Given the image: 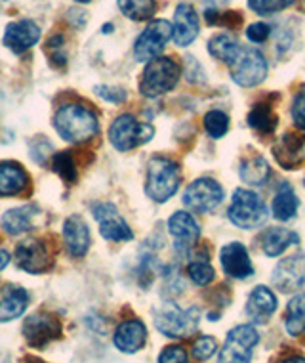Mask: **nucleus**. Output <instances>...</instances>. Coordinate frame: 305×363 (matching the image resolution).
Listing matches in <instances>:
<instances>
[{
  "instance_id": "1",
  "label": "nucleus",
  "mask_w": 305,
  "mask_h": 363,
  "mask_svg": "<svg viewBox=\"0 0 305 363\" xmlns=\"http://www.w3.org/2000/svg\"><path fill=\"white\" fill-rule=\"evenodd\" d=\"M54 126L65 142L84 144L98 134L100 121L90 107L81 106V104H65L57 109Z\"/></svg>"
},
{
  "instance_id": "2",
  "label": "nucleus",
  "mask_w": 305,
  "mask_h": 363,
  "mask_svg": "<svg viewBox=\"0 0 305 363\" xmlns=\"http://www.w3.org/2000/svg\"><path fill=\"white\" fill-rule=\"evenodd\" d=\"M181 184L180 164L170 157H153L147 164V180H145V194L155 203H166L175 195Z\"/></svg>"
},
{
  "instance_id": "3",
  "label": "nucleus",
  "mask_w": 305,
  "mask_h": 363,
  "mask_svg": "<svg viewBox=\"0 0 305 363\" xmlns=\"http://www.w3.org/2000/svg\"><path fill=\"white\" fill-rule=\"evenodd\" d=\"M181 75L180 63L174 57H155L145 65L139 79V92L147 98H159L178 84Z\"/></svg>"
},
{
  "instance_id": "4",
  "label": "nucleus",
  "mask_w": 305,
  "mask_h": 363,
  "mask_svg": "<svg viewBox=\"0 0 305 363\" xmlns=\"http://www.w3.org/2000/svg\"><path fill=\"white\" fill-rule=\"evenodd\" d=\"M267 207L260 195L252 189L238 188L233 194L229 207V220L241 230L262 228L267 220Z\"/></svg>"
},
{
  "instance_id": "5",
  "label": "nucleus",
  "mask_w": 305,
  "mask_h": 363,
  "mask_svg": "<svg viewBox=\"0 0 305 363\" xmlns=\"http://www.w3.org/2000/svg\"><path fill=\"white\" fill-rule=\"evenodd\" d=\"M200 323V310L191 306L183 310L178 304H166L155 315V327L168 338L191 337Z\"/></svg>"
},
{
  "instance_id": "6",
  "label": "nucleus",
  "mask_w": 305,
  "mask_h": 363,
  "mask_svg": "<svg viewBox=\"0 0 305 363\" xmlns=\"http://www.w3.org/2000/svg\"><path fill=\"white\" fill-rule=\"evenodd\" d=\"M231 79L237 82L238 86L252 88L262 84L267 77V62L260 50L241 46L237 56L229 63Z\"/></svg>"
},
{
  "instance_id": "7",
  "label": "nucleus",
  "mask_w": 305,
  "mask_h": 363,
  "mask_svg": "<svg viewBox=\"0 0 305 363\" xmlns=\"http://www.w3.org/2000/svg\"><path fill=\"white\" fill-rule=\"evenodd\" d=\"M155 136V128L149 123H139L132 115H120L109 128V142L117 151H132L147 144Z\"/></svg>"
},
{
  "instance_id": "8",
  "label": "nucleus",
  "mask_w": 305,
  "mask_h": 363,
  "mask_svg": "<svg viewBox=\"0 0 305 363\" xmlns=\"http://www.w3.org/2000/svg\"><path fill=\"white\" fill-rule=\"evenodd\" d=\"M258 342L260 333L252 325H238L231 329L224 348L218 354V363H250Z\"/></svg>"
},
{
  "instance_id": "9",
  "label": "nucleus",
  "mask_w": 305,
  "mask_h": 363,
  "mask_svg": "<svg viewBox=\"0 0 305 363\" xmlns=\"http://www.w3.org/2000/svg\"><path fill=\"white\" fill-rule=\"evenodd\" d=\"M224 201V188L212 178H199L187 186L183 203L191 213L206 214L218 208Z\"/></svg>"
},
{
  "instance_id": "10",
  "label": "nucleus",
  "mask_w": 305,
  "mask_h": 363,
  "mask_svg": "<svg viewBox=\"0 0 305 363\" xmlns=\"http://www.w3.org/2000/svg\"><path fill=\"white\" fill-rule=\"evenodd\" d=\"M172 33H174L172 23L166 19L151 21L134 44V54H136L137 62H151V60L159 57V54L164 50V46L172 38Z\"/></svg>"
},
{
  "instance_id": "11",
  "label": "nucleus",
  "mask_w": 305,
  "mask_h": 363,
  "mask_svg": "<svg viewBox=\"0 0 305 363\" xmlns=\"http://www.w3.org/2000/svg\"><path fill=\"white\" fill-rule=\"evenodd\" d=\"M23 337L33 348H44L52 340L62 337V321L54 313L37 312L23 323Z\"/></svg>"
},
{
  "instance_id": "12",
  "label": "nucleus",
  "mask_w": 305,
  "mask_h": 363,
  "mask_svg": "<svg viewBox=\"0 0 305 363\" xmlns=\"http://www.w3.org/2000/svg\"><path fill=\"white\" fill-rule=\"evenodd\" d=\"M93 218L100 224V233L107 241H115V243H125L134 238L130 225L126 224V220L120 216L115 205L111 203H98L93 205Z\"/></svg>"
},
{
  "instance_id": "13",
  "label": "nucleus",
  "mask_w": 305,
  "mask_h": 363,
  "mask_svg": "<svg viewBox=\"0 0 305 363\" xmlns=\"http://www.w3.org/2000/svg\"><path fill=\"white\" fill-rule=\"evenodd\" d=\"M273 285L282 293H292L305 285V252L282 258L273 272Z\"/></svg>"
},
{
  "instance_id": "14",
  "label": "nucleus",
  "mask_w": 305,
  "mask_h": 363,
  "mask_svg": "<svg viewBox=\"0 0 305 363\" xmlns=\"http://www.w3.org/2000/svg\"><path fill=\"white\" fill-rule=\"evenodd\" d=\"M273 157L284 170L299 169L305 163V136L298 132L282 134L273 145Z\"/></svg>"
},
{
  "instance_id": "15",
  "label": "nucleus",
  "mask_w": 305,
  "mask_h": 363,
  "mask_svg": "<svg viewBox=\"0 0 305 363\" xmlns=\"http://www.w3.org/2000/svg\"><path fill=\"white\" fill-rule=\"evenodd\" d=\"M16 262L29 274H44L50 268V252L40 239H27L16 249Z\"/></svg>"
},
{
  "instance_id": "16",
  "label": "nucleus",
  "mask_w": 305,
  "mask_h": 363,
  "mask_svg": "<svg viewBox=\"0 0 305 363\" xmlns=\"http://www.w3.org/2000/svg\"><path fill=\"white\" fill-rule=\"evenodd\" d=\"M219 262L221 268L227 276L235 277V279H246V277L254 276V266L250 260L248 249L238 241L227 243L221 247L219 251Z\"/></svg>"
},
{
  "instance_id": "17",
  "label": "nucleus",
  "mask_w": 305,
  "mask_h": 363,
  "mask_svg": "<svg viewBox=\"0 0 305 363\" xmlns=\"http://www.w3.org/2000/svg\"><path fill=\"white\" fill-rule=\"evenodd\" d=\"M38 38H40V29H38L37 23L31 19H19V21H13L6 27L2 43L13 54L19 56V54L33 48L38 43Z\"/></svg>"
},
{
  "instance_id": "18",
  "label": "nucleus",
  "mask_w": 305,
  "mask_h": 363,
  "mask_svg": "<svg viewBox=\"0 0 305 363\" xmlns=\"http://www.w3.org/2000/svg\"><path fill=\"white\" fill-rule=\"evenodd\" d=\"M168 232L175 239V249L187 251L197 245L200 238V225L193 218V214L178 211L168 218Z\"/></svg>"
},
{
  "instance_id": "19",
  "label": "nucleus",
  "mask_w": 305,
  "mask_h": 363,
  "mask_svg": "<svg viewBox=\"0 0 305 363\" xmlns=\"http://www.w3.org/2000/svg\"><path fill=\"white\" fill-rule=\"evenodd\" d=\"M200 21L199 13L187 2L178 4L174 12V23H172V38L178 46H189L195 38L199 37Z\"/></svg>"
},
{
  "instance_id": "20",
  "label": "nucleus",
  "mask_w": 305,
  "mask_h": 363,
  "mask_svg": "<svg viewBox=\"0 0 305 363\" xmlns=\"http://www.w3.org/2000/svg\"><path fill=\"white\" fill-rule=\"evenodd\" d=\"M145 340H147V329L139 320H126L122 321L117 331H115V337H113V342L119 348L120 352L125 354H136L144 348Z\"/></svg>"
},
{
  "instance_id": "21",
  "label": "nucleus",
  "mask_w": 305,
  "mask_h": 363,
  "mask_svg": "<svg viewBox=\"0 0 305 363\" xmlns=\"http://www.w3.org/2000/svg\"><path fill=\"white\" fill-rule=\"evenodd\" d=\"M275 310H277V296L271 289L263 287V285L252 289L248 302H246V315L250 320L260 325L267 323Z\"/></svg>"
},
{
  "instance_id": "22",
  "label": "nucleus",
  "mask_w": 305,
  "mask_h": 363,
  "mask_svg": "<svg viewBox=\"0 0 305 363\" xmlns=\"http://www.w3.org/2000/svg\"><path fill=\"white\" fill-rule=\"evenodd\" d=\"M63 239L71 257H84L90 249V230L81 216H69L63 224Z\"/></svg>"
},
{
  "instance_id": "23",
  "label": "nucleus",
  "mask_w": 305,
  "mask_h": 363,
  "mask_svg": "<svg viewBox=\"0 0 305 363\" xmlns=\"http://www.w3.org/2000/svg\"><path fill=\"white\" fill-rule=\"evenodd\" d=\"M29 186V174L18 163H0V197L23 194Z\"/></svg>"
},
{
  "instance_id": "24",
  "label": "nucleus",
  "mask_w": 305,
  "mask_h": 363,
  "mask_svg": "<svg viewBox=\"0 0 305 363\" xmlns=\"http://www.w3.org/2000/svg\"><path fill=\"white\" fill-rule=\"evenodd\" d=\"M248 125L252 130H255L262 136H271L279 126V115L275 113V107L271 101H258L248 113Z\"/></svg>"
},
{
  "instance_id": "25",
  "label": "nucleus",
  "mask_w": 305,
  "mask_h": 363,
  "mask_svg": "<svg viewBox=\"0 0 305 363\" xmlns=\"http://www.w3.org/2000/svg\"><path fill=\"white\" fill-rule=\"evenodd\" d=\"M298 241V233H294L292 230H287V228H269L262 235V251L269 258L280 257L282 252L290 249Z\"/></svg>"
},
{
  "instance_id": "26",
  "label": "nucleus",
  "mask_w": 305,
  "mask_h": 363,
  "mask_svg": "<svg viewBox=\"0 0 305 363\" xmlns=\"http://www.w3.org/2000/svg\"><path fill=\"white\" fill-rule=\"evenodd\" d=\"M298 207L299 199L294 188L288 182H282L273 199V216L280 222H287V220H292L298 214Z\"/></svg>"
},
{
  "instance_id": "27",
  "label": "nucleus",
  "mask_w": 305,
  "mask_h": 363,
  "mask_svg": "<svg viewBox=\"0 0 305 363\" xmlns=\"http://www.w3.org/2000/svg\"><path fill=\"white\" fill-rule=\"evenodd\" d=\"M27 304H29V293L25 289L12 287L10 291H6V294L0 301V323L19 318L27 310Z\"/></svg>"
},
{
  "instance_id": "28",
  "label": "nucleus",
  "mask_w": 305,
  "mask_h": 363,
  "mask_svg": "<svg viewBox=\"0 0 305 363\" xmlns=\"http://www.w3.org/2000/svg\"><path fill=\"white\" fill-rule=\"evenodd\" d=\"M35 207H19L12 208L2 214L0 224L2 230L10 235H21V233L33 230V218H35Z\"/></svg>"
},
{
  "instance_id": "29",
  "label": "nucleus",
  "mask_w": 305,
  "mask_h": 363,
  "mask_svg": "<svg viewBox=\"0 0 305 363\" xmlns=\"http://www.w3.org/2000/svg\"><path fill=\"white\" fill-rule=\"evenodd\" d=\"M238 174H241V180L246 182L248 186H263L271 176V169L263 157L255 155L243 161Z\"/></svg>"
},
{
  "instance_id": "30",
  "label": "nucleus",
  "mask_w": 305,
  "mask_h": 363,
  "mask_svg": "<svg viewBox=\"0 0 305 363\" xmlns=\"http://www.w3.org/2000/svg\"><path fill=\"white\" fill-rule=\"evenodd\" d=\"M284 325H287L288 335L292 337H299L301 333H305V293L296 294L292 301L288 302Z\"/></svg>"
},
{
  "instance_id": "31",
  "label": "nucleus",
  "mask_w": 305,
  "mask_h": 363,
  "mask_svg": "<svg viewBox=\"0 0 305 363\" xmlns=\"http://www.w3.org/2000/svg\"><path fill=\"white\" fill-rule=\"evenodd\" d=\"M241 50V44L237 43V38H233L227 33H219L214 35L208 43V52L212 54L216 60L224 62L229 65L233 62V57L237 56V52Z\"/></svg>"
},
{
  "instance_id": "32",
  "label": "nucleus",
  "mask_w": 305,
  "mask_h": 363,
  "mask_svg": "<svg viewBox=\"0 0 305 363\" xmlns=\"http://www.w3.org/2000/svg\"><path fill=\"white\" fill-rule=\"evenodd\" d=\"M120 12L134 21H147L155 16L156 0H117Z\"/></svg>"
},
{
  "instance_id": "33",
  "label": "nucleus",
  "mask_w": 305,
  "mask_h": 363,
  "mask_svg": "<svg viewBox=\"0 0 305 363\" xmlns=\"http://www.w3.org/2000/svg\"><path fill=\"white\" fill-rule=\"evenodd\" d=\"M187 276L189 279L199 285V287H206L216 279V269L206 262V260H193V262L187 266Z\"/></svg>"
},
{
  "instance_id": "34",
  "label": "nucleus",
  "mask_w": 305,
  "mask_h": 363,
  "mask_svg": "<svg viewBox=\"0 0 305 363\" xmlns=\"http://www.w3.org/2000/svg\"><path fill=\"white\" fill-rule=\"evenodd\" d=\"M205 130L212 138H224L229 130V117L219 109H212L205 115Z\"/></svg>"
},
{
  "instance_id": "35",
  "label": "nucleus",
  "mask_w": 305,
  "mask_h": 363,
  "mask_svg": "<svg viewBox=\"0 0 305 363\" xmlns=\"http://www.w3.org/2000/svg\"><path fill=\"white\" fill-rule=\"evenodd\" d=\"M52 169L56 170L57 174L62 176L67 184L76 182V176H79V172H76V163L69 151H62V153L54 155V159H52Z\"/></svg>"
},
{
  "instance_id": "36",
  "label": "nucleus",
  "mask_w": 305,
  "mask_h": 363,
  "mask_svg": "<svg viewBox=\"0 0 305 363\" xmlns=\"http://www.w3.org/2000/svg\"><path fill=\"white\" fill-rule=\"evenodd\" d=\"M296 0H248V8L260 16H271L292 6Z\"/></svg>"
},
{
  "instance_id": "37",
  "label": "nucleus",
  "mask_w": 305,
  "mask_h": 363,
  "mask_svg": "<svg viewBox=\"0 0 305 363\" xmlns=\"http://www.w3.org/2000/svg\"><path fill=\"white\" fill-rule=\"evenodd\" d=\"M218 350V340L214 337H199L191 346V354L197 362H206Z\"/></svg>"
},
{
  "instance_id": "38",
  "label": "nucleus",
  "mask_w": 305,
  "mask_h": 363,
  "mask_svg": "<svg viewBox=\"0 0 305 363\" xmlns=\"http://www.w3.org/2000/svg\"><path fill=\"white\" fill-rule=\"evenodd\" d=\"M159 363H189V356L183 346H166L159 356Z\"/></svg>"
},
{
  "instance_id": "39",
  "label": "nucleus",
  "mask_w": 305,
  "mask_h": 363,
  "mask_svg": "<svg viewBox=\"0 0 305 363\" xmlns=\"http://www.w3.org/2000/svg\"><path fill=\"white\" fill-rule=\"evenodd\" d=\"M292 119L299 130L305 132V88L299 90L292 101Z\"/></svg>"
},
{
  "instance_id": "40",
  "label": "nucleus",
  "mask_w": 305,
  "mask_h": 363,
  "mask_svg": "<svg viewBox=\"0 0 305 363\" xmlns=\"http://www.w3.org/2000/svg\"><path fill=\"white\" fill-rule=\"evenodd\" d=\"M63 43H65V38L62 35H56V37H52L48 40V56H50L52 62H56L57 65H63L65 63V54H63Z\"/></svg>"
},
{
  "instance_id": "41",
  "label": "nucleus",
  "mask_w": 305,
  "mask_h": 363,
  "mask_svg": "<svg viewBox=\"0 0 305 363\" xmlns=\"http://www.w3.org/2000/svg\"><path fill=\"white\" fill-rule=\"evenodd\" d=\"M185 77L187 81L193 82V84L205 81V71H202L200 63L193 56L185 57Z\"/></svg>"
},
{
  "instance_id": "42",
  "label": "nucleus",
  "mask_w": 305,
  "mask_h": 363,
  "mask_svg": "<svg viewBox=\"0 0 305 363\" xmlns=\"http://www.w3.org/2000/svg\"><path fill=\"white\" fill-rule=\"evenodd\" d=\"M96 92L98 96H101L105 101H111V104H122L126 100V92L122 88L117 86H96Z\"/></svg>"
},
{
  "instance_id": "43",
  "label": "nucleus",
  "mask_w": 305,
  "mask_h": 363,
  "mask_svg": "<svg viewBox=\"0 0 305 363\" xmlns=\"http://www.w3.org/2000/svg\"><path fill=\"white\" fill-rule=\"evenodd\" d=\"M269 35H271V27L267 23H252L246 29V37H248L250 43H263V40H267Z\"/></svg>"
},
{
  "instance_id": "44",
  "label": "nucleus",
  "mask_w": 305,
  "mask_h": 363,
  "mask_svg": "<svg viewBox=\"0 0 305 363\" xmlns=\"http://www.w3.org/2000/svg\"><path fill=\"white\" fill-rule=\"evenodd\" d=\"M273 363H305V357L301 354H294V352H288V354H282L275 359Z\"/></svg>"
},
{
  "instance_id": "45",
  "label": "nucleus",
  "mask_w": 305,
  "mask_h": 363,
  "mask_svg": "<svg viewBox=\"0 0 305 363\" xmlns=\"http://www.w3.org/2000/svg\"><path fill=\"white\" fill-rule=\"evenodd\" d=\"M205 2H206V6H214V10H218V8L229 4V0H205Z\"/></svg>"
},
{
  "instance_id": "46",
  "label": "nucleus",
  "mask_w": 305,
  "mask_h": 363,
  "mask_svg": "<svg viewBox=\"0 0 305 363\" xmlns=\"http://www.w3.org/2000/svg\"><path fill=\"white\" fill-rule=\"evenodd\" d=\"M8 262H10V257H8V252L0 249V269L6 268Z\"/></svg>"
},
{
  "instance_id": "47",
  "label": "nucleus",
  "mask_w": 305,
  "mask_h": 363,
  "mask_svg": "<svg viewBox=\"0 0 305 363\" xmlns=\"http://www.w3.org/2000/svg\"><path fill=\"white\" fill-rule=\"evenodd\" d=\"M76 2H82V4H86V2H90V0H76Z\"/></svg>"
}]
</instances>
